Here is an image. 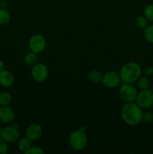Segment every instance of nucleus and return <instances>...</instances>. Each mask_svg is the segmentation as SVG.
I'll return each instance as SVG.
<instances>
[{
  "mask_svg": "<svg viewBox=\"0 0 153 154\" xmlns=\"http://www.w3.org/2000/svg\"><path fill=\"white\" fill-rule=\"evenodd\" d=\"M119 75L123 83L134 84L140 78L142 69L136 62H128L122 66Z\"/></svg>",
  "mask_w": 153,
  "mask_h": 154,
  "instance_id": "nucleus-2",
  "label": "nucleus"
},
{
  "mask_svg": "<svg viewBox=\"0 0 153 154\" xmlns=\"http://www.w3.org/2000/svg\"><path fill=\"white\" fill-rule=\"evenodd\" d=\"M15 114L14 110L8 105L0 106V122L5 124L12 123L14 120Z\"/></svg>",
  "mask_w": 153,
  "mask_h": 154,
  "instance_id": "nucleus-11",
  "label": "nucleus"
},
{
  "mask_svg": "<svg viewBox=\"0 0 153 154\" xmlns=\"http://www.w3.org/2000/svg\"><path fill=\"white\" fill-rule=\"evenodd\" d=\"M37 54L30 51L28 52L24 57V62H25L26 65L28 66H33L35 63H37Z\"/></svg>",
  "mask_w": 153,
  "mask_h": 154,
  "instance_id": "nucleus-17",
  "label": "nucleus"
},
{
  "mask_svg": "<svg viewBox=\"0 0 153 154\" xmlns=\"http://www.w3.org/2000/svg\"><path fill=\"white\" fill-rule=\"evenodd\" d=\"M120 75L115 71H108L103 74L101 82L107 88H114L121 83Z\"/></svg>",
  "mask_w": 153,
  "mask_h": 154,
  "instance_id": "nucleus-9",
  "label": "nucleus"
},
{
  "mask_svg": "<svg viewBox=\"0 0 153 154\" xmlns=\"http://www.w3.org/2000/svg\"><path fill=\"white\" fill-rule=\"evenodd\" d=\"M1 131H2V128L1 126H0V134H1Z\"/></svg>",
  "mask_w": 153,
  "mask_h": 154,
  "instance_id": "nucleus-26",
  "label": "nucleus"
},
{
  "mask_svg": "<svg viewBox=\"0 0 153 154\" xmlns=\"http://www.w3.org/2000/svg\"><path fill=\"white\" fill-rule=\"evenodd\" d=\"M31 75L36 82H44L47 79L48 75H49V69L47 66L44 63H35L32 66Z\"/></svg>",
  "mask_w": 153,
  "mask_h": 154,
  "instance_id": "nucleus-8",
  "label": "nucleus"
},
{
  "mask_svg": "<svg viewBox=\"0 0 153 154\" xmlns=\"http://www.w3.org/2000/svg\"><path fill=\"white\" fill-rule=\"evenodd\" d=\"M136 103L138 106L140 107L142 109H148L152 106H153V93L151 90H140V93H137L136 100Z\"/></svg>",
  "mask_w": 153,
  "mask_h": 154,
  "instance_id": "nucleus-7",
  "label": "nucleus"
},
{
  "mask_svg": "<svg viewBox=\"0 0 153 154\" xmlns=\"http://www.w3.org/2000/svg\"><path fill=\"white\" fill-rule=\"evenodd\" d=\"M46 47V42L42 35L34 34L28 40V48L30 51L38 54L43 52Z\"/></svg>",
  "mask_w": 153,
  "mask_h": 154,
  "instance_id": "nucleus-6",
  "label": "nucleus"
},
{
  "mask_svg": "<svg viewBox=\"0 0 153 154\" xmlns=\"http://www.w3.org/2000/svg\"><path fill=\"white\" fill-rule=\"evenodd\" d=\"M143 15L148 21L153 22V4H148L144 8Z\"/></svg>",
  "mask_w": 153,
  "mask_h": 154,
  "instance_id": "nucleus-21",
  "label": "nucleus"
},
{
  "mask_svg": "<svg viewBox=\"0 0 153 154\" xmlns=\"http://www.w3.org/2000/svg\"><path fill=\"white\" fill-rule=\"evenodd\" d=\"M136 84H137V87L140 90H148L151 87V81L148 77L140 76V78L136 81Z\"/></svg>",
  "mask_w": 153,
  "mask_h": 154,
  "instance_id": "nucleus-15",
  "label": "nucleus"
},
{
  "mask_svg": "<svg viewBox=\"0 0 153 154\" xmlns=\"http://www.w3.org/2000/svg\"><path fill=\"white\" fill-rule=\"evenodd\" d=\"M0 135L8 143H14L19 140L20 132L16 123H10L5 127L2 128Z\"/></svg>",
  "mask_w": 153,
  "mask_h": 154,
  "instance_id": "nucleus-4",
  "label": "nucleus"
},
{
  "mask_svg": "<svg viewBox=\"0 0 153 154\" xmlns=\"http://www.w3.org/2000/svg\"><path fill=\"white\" fill-rule=\"evenodd\" d=\"M43 135V128L38 123H32L26 129V137L32 141L39 139Z\"/></svg>",
  "mask_w": 153,
  "mask_h": 154,
  "instance_id": "nucleus-10",
  "label": "nucleus"
},
{
  "mask_svg": "<svg viewBox=\"0 0 153 154\" xmlns=\"http://www.w3.org/2000/svg\"><path fill=\"white\" fill-rule=\"evenodd\" d=\"M102 76H103V74L100 71L97 70V69H93V70H91L88 72L87 77H88V79L92 83L98 84V83L101 81Z\"/></svg>",
  "mask_w": 153,
  "mask_h": 154,
  "instance_id": "nucleus-14",
  "label": "nucleus"
},
{
  "mask_svg": "<svg viewBox=\"0 0 153 154\" xmlns=\"http://www.w3.org/2000/svg\"><path fill=\"white\" fill-rule=\"evenodd\" d=\"M68 142L70 147L76 151H80L87 144V137L86 132L81 130H74L69 135Z\"/></svg>",
  "mask_w": 153,
  "mask_h": 154,
  "instance_id": "nucleus-3",
  "label": "nucleus"
},
{
  "mask_svg": "<svg viewBox=\"0 0 153 154\" xmlns=\"http://www.w3.org/2000/svg\"><path fill=\"white\" fill-rule=\"evenodd\" d=\"M135 24L140 29H144L148 26V20L145 17V16H138L135 20Z\"/></svg>",
  "mask_w": 153,
  "mask_h": 154,
  "instance_id": "nucleus-20",
  "label": "nucleus"
},
{
  "mask_svg": "<svg viewBox=\"0 0 153 154\" xmlns=\"http://www.w3.org/2000/svg\"><path fill=\"white\" fill-rule=\"evenodd\" d=\"M0 8H1V1H0Z\"/></svg>",
  "mask_w": 153,
  "mask_h": 154,
  "instance_id": "nucleus-28",
  "label": "nucleus"
},
{
  "mask_svg": "<svg viewBox=\"0 0 153 154\" xmlns=\"http://www.w3.org/2000/svg\"><path fill=\"white\" fill-rule=\"evenodd\" d=\"M8 150V145L7 141H4L0 135V154H6Z\"/></svg>",
  "mask_w": 153,
  "mask_h": 154,
  "instance_id": "nucleus-24",
  "label": "nucleus"
},
{
  "mask_svg": "<svg viewBox=\"0 0 153 154\" xmlns=\"http://www.w3.org/2000/svg\"><path fill=\"white\" fill-rule=\"evenodd\" d=\"M153 121V114L149 111H146V112H142V122L146 123V124H149Z\"/></svg>",
  "mask_w": 153,
  "mask_h": 154,
  "instance_id": "nucleus-22",
  "label": "nucleus"
},
{
  "mask_svg": "<svg viewBox=\"0 0 153 154\" xmlns=\"http://www.w3.org/2000/svg\"><path fill=\"white\" fill-rule=\"evenodd\" d=\"M32 141L27 137L20 138L17 143V147L20 151L25 153L26 150H28L32 147Z\"/></svg>",
  "mask_w": 153,
  "mask_h": 154,
  "instance_id": "nucleus-13",
  "label": "nucleus"
},
{
  "mask_svg": "<svg viewBox=\"0 0 153 154\" xmlns=\"http://www.w3.org/2000/svg\"><path fill=\"white\" fill-rule=\"evenodd\" d=\"M151 90H152V93H153V87H152V88Z\"/></svg>",
  "mask_w": 153,
  "mask_h": 154,
  "instance_id": "nucleus-27",
  "label": "nucleus"
},
{
  "mask_svg": "<svg viewBox=\"0 0 153 154\" xmlns=\"http://www.w3.org/2000/svg\"><path fill=\"white\" fill-rule=\"evenodd\" d=\"M120 99L125 103L134 102L137 96V90L134 86L131 84L123 83L119 87L118 90Z\"/></svg>",
  "mask_w": 153,
  "mask_h": 154,
  "instance_id": "nucleus-5",
  "label": "nucleus"
},
{
  "mask_svg": "<svg viewBox=\"0 0 153 154\" xmlns=\"http://www.w3.org/2000/svg\"><path fill=\"white\" fill-rule=\"evenodd\" d=\"M12 102V96L7 91H2L0 93V106L9 105Z\"/></svg>",
  "mask_w": 153,
  "mask_h": 154,
  "instance_id": "nucleus-18",
  "label": "nucleus"
},
{
  "mask_svg": "<svg viewBox=\"0 0 153 154\" xmlns=\"http://www.w3.org/2000/svg\"><path fill=\"white\" fill-rule=\"evenodd\" d=\"M26 154H44V150L43 148L38 146H34V147H31L28 150L25 152Z\"/></svg>",
  "mask_w": 153,
  "mask_h": 154,
  "instance_id": "nucleus-23",
  "label": "nucleus"
},
{
  "mask_svg": "<svg viewBox=\"0 0 153 154\" xmlns=\"http://www.w3.org/2000/svg\"><path fill=\"white\" fill-rule=\"evenodd\" d=\"M142 109L136 102L125 103L121 109V117L123 121L130 126H136L142 122Z\"/></svg>",
  "mask_w": 153,
  "mask_h": 154,
  "instance_id": "nucleus-1",
  "label": "nucleus"
},
{
  "mask_svg": "<svg viewBox=\"0 0 153 154\" xmlns=\"http://www.w3.org/2000/svg\"><path fill=\"white\" fill-rule=\"evenodd\" d=\"M10 14L5 8H0V26H5L10 23Z\"/></svg>",
  "mask_w": 153,
  "mask_h": 154,
  "instance_id": "nucleus-16",
  "label": "nucleus"
},
{
  "mask_svg": "<svg viewBox=\"0 0 153 154\" xmlns=\"http://www.w3.org/2000/svg\"><path fill=\"white\" fill-rule=\"evenodd\" d=\"M14 82V76L10 71L4 69L0 72V85L4 87H11Z\"/></svg>",
  "mask_w": 153,
  "mask_h": 154,
  "instance_id": "nucleus-12",
  "label": "nucleus"
},
{
  "mask_svg": "<svg viewBox=\"0 0 153 154\" xmlns=\"http://www.w3.org/2000/svg\"><path fill=\"white\" fill-rule=\"evenodd\" d=\"M4 68H5V66H4V63H3L2 60H0V72H1L2 71L4 70V69H5Z\"/></svg>",
  "mask_w": 153,
  "mask_h": 154,
  "instance_id": "nucleus-25",
  "label": "nucleus"
},
{
  "mask_svg": "<svg viewBox=\"0 0 153 154\" xmlns=\"http://www.w3.org/2000/svg\"><path fill=\"white\" fill-rule=\"evenodd\" d=\"M143 30V35L146 40L148 43L153 44V24L148 25Z\"/></svg>",
  "mask_w": 153,
  "mask_h": 154,
  "instance_id": "nucleus-19",
  "label": "nucleus"
}]
</instances>
